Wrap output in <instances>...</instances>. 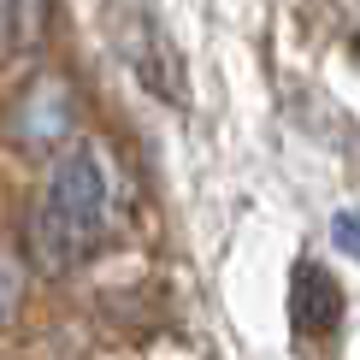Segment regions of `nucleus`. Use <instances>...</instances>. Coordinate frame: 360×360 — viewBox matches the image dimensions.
I'll use <instances>...</instances> for the list:
<instances>
[{"instance_id": "obj_1", "label": "nucleus", "mask_w": 360, "mask_h": 360, "mask_svg": "<svg viewBox=\"0 0 360 360\" xmlns=\"http://www.w3.org/2000/svg\"><path fill=\"white\" fill-rule=\"evenodd\" d=\"M112 219V184H107V160L95 142H65V154L48 166V189L41 207L30 219V260L41 272H71L83 254L101 248Z\"/></svg>"}, {"instance_id": "obj_3", "label": "nucleus", "mask_w": 360, "mask_h": 360, "mask_svg": "<svg viewBox=\"0 0 360 360\" xmlns=\"http://www.w3.org/2000/svg\"><path fill=\"white\" fill-rule=\"evenodd\" d=\"M77 124V95H71L65 77H36L24 83V95L6 107V136L24 148V154H48L53 142L71 136Z\"/></svg>"}, {"instance_id": "obj_5", "label": "nucleus", "mask_w": 360, "mask_h": 360, "mask_svg": "<svg viewBox=\"0 0 360 360\" xmlns=\"http://www.w3.org/2000/svg\"><path fill=\"white\" fill-rule=\"evenodd\" d=\"M0 18H6V48L24 53L41 36V0H0Z\"/></svg>"}, {"instance_id": "obj_2", "label": "nucleus", "mask_w": 360, "mask_h": 360, "mask_svg": "<svg viewBox=\"0 0 360 360\" xmlns=\"http://www.w3.org/2000/svg\"><path fill=\"white\" fill-rule=\"evenodd\" d=\"M101 24H107L112 53L130 65V77L148 95L166 101V107H189V65L154 0H101Z\"/></svg>"}, {"instance_id": "obj_4", "label": "nucleus", "mask_w": 360, "mask_h": 360, "mask_svg": "<svg viewBox=\"0 0 360 360\" xmlns=\"http://www.w3.org/2000/svg\"><path fill=\"white\" fill-rule=\"evenodd\" d=\"M290 319L302 337H331L342 319V290L319 260H295L290 272Z\"/></svg>"}, {"instance_id": "obj_7", "label": "nucleus", "mask_w": 360, "mask_h": 360, "mask_svg": "<svg viewBox=\"0 0 360 360\" xmlns=\"http://www.w3.org/2000/svg\"><path fill=\"white\" fill-rule=\"evenodd\" d=\"M12 307H18V266L0 254V319H12Z\"/></svg>"}, {"instance_id": "obj_8", "label": "nucleus", "mask_w": 360, "mask_h": 360, "mask_svg": "<svg viewBox=\"0 0 360 360\" xmlns=\"http://www.w3.org/2000/svg\"><path fill=\"white\" fill-rule=\"evenodd\" d=\"M0 48H6V18H0Z\"/></svg>"}, {"instance_id": "obj_6", "label": "nucleus", "mask_w": 360, "mask_h": 360, "mask_svg": "<svg viewBox=\"0 0 360 360\" xmlns=\"http://www.w3.org/2000/svg\"><path fill=\"white\" fill-rule=\"evenodd\" d=\"M331 236H337V248L349 254V260H360V213H337Z\"/></svg>"}]
</instances>
